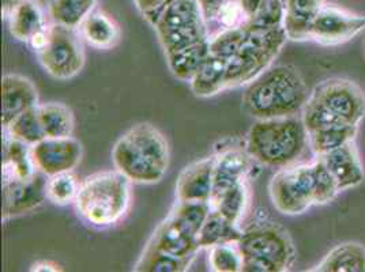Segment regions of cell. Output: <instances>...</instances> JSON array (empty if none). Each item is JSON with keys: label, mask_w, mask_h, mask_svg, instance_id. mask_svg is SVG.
Wrapping results in <instances>:
<instances>
[{"label": "cell", "mask_w": 365, "mask_h": 272, "mask_svg": "<svg viewBox=\"0 0 365 272\" xmlns=\"http://www.w3.org/2000/svg\"><path fill=\"white\" fill-rule=\"evenodd\" d=\"M311 91L302 73L282 64L267 68L248 83L244 93V109L257 120L299 116L303 112Z\"/></svg>", "instance_id": "cell-1"}, {"label": "cell", "mask_w": 365, "mask_h": 272, "mask_svg": "<svg viewBox=\"0 0 365 272\" xmlns=\"http://www.w3.org/2000/svg\"><path fill=\"white\" fill-rule=\"evenodd\" d=\"M112 159L115 167L131 182H158L169 167L167 139L152 124L140 122L119 137Z\"/></svg>", "instance_id": "cell-2"}, {"label": "cell", "mask_w": 365, "mask_h": 272, "mask_svg": "<svg viewBox=\"0 0 365 272\" xmlns=\"http://www.w3.org/2000/svg\"><path fill=\"white\" fill-rule=\"evenodd\" d=\"M365 117V93L346 78H330L311 91L302 112L308 132L334 127L360 125Z\"/></svg>", "instance_id": "cell-3"}, {"label": "cell", "mask_w": 365, "mask_h": 272, "mask_svg": "<svg viewBox=\"0 0 365 272\" xmlns=\"http://www.w3.org/2000/svg\"><path fill=\"white\" fill-rule=\"evenodd\" d=\"M307 147L308 131L299 116L257 120L245 142V150L255 162L278 169L297 164Z\"/></svg>", "instance_id": "cell-4"}, {"label": "cell", "mask_w": 365, "mask_h": 272, "mask_svg": "<svg viewBox=\"0 0 365 272\" xmlns=\"http://www.w3.org/2000/svg\"><path fill=\"white\" fill-rule=\"evenodd\" d=\"M130 184L118 169L91 174L79 184L74 200L76 211L93 226L118 224L130 204Z\"/></svg>", "instance_id": "cell-5"}, {"label": "cell", "mask_w": 365, "mask_h": 272, "mask_svg": "<svg viewBox=\"0 0 365 272\" xmlns=\"http://www.w3.org/2000/svg\"><path fill=\"white\" fill-rule=\"evenodd\" d=\"M237 246L243 257V271L287 272L296 260L289 231L272 221L255 222L247 227Z\"/></svg>", "instance_id": "cell-6"}, {"label": "cell", "mask_w": 365, "mask_h": 272, "mask_svg": "<svg viewBox=\"0 0 365 272\" xmlns=\"http://www.w3.org/2000/svg\"><path fill=\"white\" fill-rule=\"evenodd\" d=\"M288 37L284 26L245 28V37L236 56L227 61V88L251 83L279 55Z\"/></svg>", "instance_id": "cell-7"}, {"label": "cell", "mask_w": 365, "mask_h": 272, "mask_svg": "<svg viewBox=\"0 0 365 272\" xmlns=\"http://www.w3.org/2000/svg\"><path fill=\"white\" fill-rule=\"evenodd\" d=\"M273 206L285 215H300L315 206L312 164L279 169L269 185Z\"/></svg>", "instance_id": "cell-8"}, {"label": "cell", "mask_w": 365, "mask_h": 272, "mask_svg": "<svg viewBox=\"0 0 365 272\" xmlns=\"http://www.w3.org/2000/svg\"><path fill=\"white\" fill-rule=\"evenodd\" d=\"M38 59L46 73L66 80L78 75L85 64V52L76 28L55 23L48 28V40Z\"/></svg>", "instance_id": "cell-9"}, {"label": "cell", "mask_w": 365, "mask_h": 272, "mask_svg": "<svg viewBox=\"0 0 365 272\" xmlns=\"http://www.w3.org/2000/svg\"><path fill=\"white\" fill-rule=\"evenodd\" d=\"M365 31V16L324 4L311 26V40L323 46L345 44Z\"/></svg>", "instance_id": "cell-10"}, {"label": "cell", "mask_w": 365, "mask_h": 272, "mask_svg": "<svg viewBox=\"0 0 365 272\" xmlns=\"http://www.w3.org/2000/svg\"><path fill=\"white\" fill-rule=\"evenodd\" d=\"M83 147L76 137H46L31 146L34 167L48 177L73 172L81 162Z\"/></svg>", "instance_id": "cell-11"}, {"label": "cell", "mask_w": 365, "mask_h": 272, "mask_svg": "<svg viewBox=\"0 0 365 272\" xmlns=\"http://www.w3.org/2000/svg\"><path fill=\"white\" fill-rule=\"evenodd\" d=\"M198 230L170 212L167 219L157 227L149 241L154 248L176 257L195 256L198 251Z\"/></svg>", "instance_id": "cell-12"}, {"label": "cell", "mask_w": 365, "mask_h": 272, "mask_svg": "<svg viewBox=\"0 0 365 272\" xmlns=\"http://www.w3.org/2000/svg\"><path fill=\"white\" fill-rule=\"evenodd\" d=\"M48 176L37 172L28 180L3 184V218L29 212L43 204L46 199Z\"/></svg>", "instance_id": "cell-13"}, {"label": "cell", "mask_w": 365, "mask_h": 272, "mask_svg": "<svg viewBox=\"0 0 365 272\" xmlns=\"http://www.w3.org/2000/svg\"><path fill=\"white\" fill-rule=\"evenodd\" d=\"M38 105V93L28 78L6 74L1 78V125L7 127L21 113Z\"/></svg>", "instance_id": "cell-14"}, {"label": "cell", "mask_w": 365, "mask_h": 272, "mask_svg": "<svg viewBox=\"0 0 365 272\" xmlns=\"http://www.w3.org/2000/svg\"><path fill=\"white\" fill-rule=\"evenodd\" d=\"M319 158L333 174L341 192L356 188L364 182V167L356 140L348 142L334 152L320 155Z\"/></svg>", "instance_id": "cell-15"}, {"label": "cell", "mask_w": 365, "mask_h": 272, "mask_svg": "<svg viewBox=\"0 0 365 272\" xmlns=\"http://www.w3.org/2000/svg\"><path fill=\"white\" fill-rule=\"evenodd\" d=\"M214 162L215 155L197 161L182 170L176 182V197L179 202L210 203Z\"/></svg>", "instance_id": "cell-16"}, {"label": "cell", "mask_w": 365, "mask_h": 272, "mask_svg": "<svg viewBox=\"0 0 365 272\" xmlns=\"http://www.w3.org/2000/svg\"><path fill=\"white\" fill-rule=\"evenodd\" d=\"M251 155L237 147L228 149L215 155L213 170V194L210 202L232 187L245 182L251 170Z\"/></svg>", "instance_id": "cell-17"}, {"label": "cell", "mask_w": 365, "mask_h": 272, "mask_svg": "<svg viewBox=\"0 0 365 272\" xmlns=\"http://www.w3.org/2000/svg\"><path fill=\"white\" fill-rule=\"evenodd\" d=\"M323 6V0H287L282 26L288 40H311L312 22Z\"/></svg>", "instance_id": "cell-18"}, {"label": "cell", "mask_w": 365, "mask_h": 272, "mask_svg": "<svg viewBox=\"0 0 365 272\" xmlns=\"http://www.w3.org/2000/svg\"><path fill=\"white\" fill-rule=\"evenodd\" d=\"M311 271L365 272V246L360 242L338 244Z\"/></svg>", "instance_id": "cell-19"}, {"label": "cell", "mask_w": 365, "mask_h": 272, "mask_svg": "<svg viewBox=\"0 0 365 272\" xmlns=\"http://www.w3.org/2000/svg\"><path fill=\"white\" fill-rule=\"evenodd\" d=\"M38 170L31 158V146L10 137L6 142L3 161V184L31 179Z\"/></svg>", "instance_id": "cell-20"}, {"label": "cell", "mask_w": 365, "mask_h": 272, "mask_svg": "<svg viewBox=\"0 0 365 272\" xmlns=\"http://www.w3.org/2000/svg\"><path fill=\"white\" fill-rule=\"evenodd\" d=\"M205 23L200 6L195 0H175L160 14L154 26L157 31H173Z\"/></svg>", "instance_id": "cell-21"}, {"label": "cell", "mask_w": 365, "mask_h": 272, "mask_svg": "<svg viewBox=\"0 0 365 272\" xmlns=\"http://www.w3.org/2000/svg\"><path fill=\"white\" fill-rule=\"evenodd\" d=\"M191 90L198 97H213L227 89V61L210 55L190 80Z\"/></svg>", "instance_id": "cell-22"}, {"label": "cell", "mask_w": 365, "mask_h": 272, "mask_svg": "<svg viewBox=\"0 0 365 272\" xmlns=\"http://www.w3.org/2000/svg\"><path fill=\"white\" fill-rule=\"evenodd\" d=\"M209 56L210 48L207 40L195 46H187L180 51L168 52V66L172 74L178 79L190 82Z\"/></svg>", "instance_id": "cell-23"}, {"label": "cell", "mask_w": 365, "mask_h": 272, "mask_svg": "<svg viewBox=\"0 0 365 272\" xmlns=\"http://www.w3.org/2000/svg\"><path fill=\"white\" fill-rule=\"evenodd\" d=\"M243 234L237 225L232 224L224 215L212 209L206 221L199 230L197 242L198 248H212L218 244L237 242Z\"/></svg>", "instance_id": "cell-24"}, {"label": "cell", "mask_w": 365, "mask_h": 272, "mask_svg": "<svg viewBox=\"0 0 365 272\" xmlns=\"http://www.w3.org/2000/svg\"><path fill=\"white\" fill-rule=\"evenodd\" d=\"M359 134V125H334L308 132V147L320 157L334 152L348 142L356 140Z\"/></svg>", "instance_id": "cell-25"}, {"label": "cell", "mask_w": 365, "mask_h": 272, "mask_svg": "<svg viewBox=\"0 0 365 272\" xmlns=\"http://www.w3.org/2000/svg\"><path fill=\"white\" fill-rule=\"evenodd\" d=\"M83 38L94 48L109 49L116 46L120 37L118 25L104 14H89L81 23Z\"/></svg>", "instance_id": "cell-26"}, {"label": "cell", "mask_w": 365, "mask_h": 272, "mask_svg": "<svg viewBox=\"0 0 365 272\" xmlns=\"http://www.w3.org/2000/svg\"><path fill=\"white\" fill-rule=\"evenodd\" d=\"M37 113L46 137H68L74 131V115L61 103H46L37 105Z\"/></svg>", "instance_id": "cell-27"}, {"label": "cell", "mask_w": 365, "mask_h": 272, "mask_svg": "<svg viewBox=\"0 0 365 272\" xmlns=\"http://www.w3.org/2000/svg\"><path fill=\"white\" fill-rule=\"evenodd\" d=\"M194 257H176L154 248L150 244L145 248L140 258L138 260L134 271L148 272H182L185 271Z\"/></svg>", "instance_id": "cell-28"}, {"label": "cell", "mask_w": 365, "mask_h": 272, "mask_svg": "<svg viewBox=\"0 0 365 272\" xmlns=\"http://www.w3.org/2000/svg\"><path fill=\"white\" fill-rule=\"evenodd\" d=\"M46 28L44 19L38 9L26 1L16 4L11 11L10 29L11 34L19 41H29L31 36Z\"/></svg>", "instance_id": "cell-29"}, {"label": "cell", "mask_w": 365, "mask_h": 272, "mask_svg": "<svg viewBox=\"0 0 365 272\" xmlns=\"http://www.w3.org/2000/svg\"><path fill=\"white\" fill-rule=\"evenodd\" d=\"M250 202V191L247 187V182L237 184L232 187L220 197H215L210 202V206L214 210L224 215L228 221L235 225H239L244 214L247 211Z\"/></svg>", "instance_id": "cell-30"}, {"label": "cell", "mask_w": 365, "mask_h": 272, "mask_svg": "<svg viewBox=\"0 0 365 272\" xmlns=\"http://www.w3.org/2000/svg\"><path fill=\"white\" fill-rule=\"evenodd\" d=\"M4 130L10 137H14L29 146H34L46 137L40 116L37 113V106L16 116L7 127H4Z\"/></svg>", "instance_id": "cell-31"}, {"label": "cell", "mask_w": 365, "mask_h": 272, "mask_svg": "<svg viewBox=\"0 0 365 272\" xmlns=\"http://www.w3.org/2000/svg\"><path fill=\"white\" fill-rule=\"evenodd\" d=\"M157 33H158L161 46L165 49V53L180 51L187 46H195L199 43L207 41L210 38L206 23L199 25V26H192V28L160 31Z\"/></svg>", "instance_id": "cell-32"}, {"label": "cell", "mask_w": 365, "mask_h": 272, "mask_svg": "<svg viewBox=\"0 0 365 272\" xmlns=\"http://www.w3.org/2000/svg\"><path fill=\"white\" fill-rule=\"evenodd\" d=\"M93 1L94 0H53L51 13L56 23L78 28L91 14Z\"/></svg>", "instance_id": "cell-33"}, {"label": "cell", "mask_w": 365, "mask_h": 272, "mask_svg": "<svg viewBox=\"0 0 365 272\" xmlns=\"http://www.w3.org/2000/svg\"><path fill=\"white\" fill-rule=\"evenodd\" d=\"M311 164H312V173H314L315 206L329 204L341 194L338 184L319 157H317L315 161Z\"/></svg>", "instance_id": "cell-34"}, {"label": "cell", "mask_w": 365, "mask_h": 272, "mask_svg": "<svg viewBox=\"0 0 365 272\" xmlns=\"http://www.w3.org/2000/svg\"><path fill=\"white\" fill-rule=\"evenodd\" d=\"M209 263L213 271H243V257L237 246V242H225L212 246Z\"/></svg>", "instance_id": "cell-35"}, {"label": "cell", "mask_w": 365, "mask_h": 272, "mask_svg": "<svg viewBox=\"0 0 365 272\" xmlns=\"http://www.w3.org/2000/svg\"><path fill=\"white\" fill-rule=\"evenodd\" d=\"M79 184L71 172L55 174L46 180V199L55 204H68L76 200Z\"/></svg>", "instance_id": "cell-36"}, {"label": "cell", "mask_w": 365, "mask_h": 272, "mask_svg": "<svg viewBox=\"0 0 365 272\" xmlns=\"http://www.w3.org/2000/svg\"><path fill=\"white\" fill-rule=\"evenodd\" d=\"M245 37V29H227L209 38L210 55L228 61L240 51Z\"/></svg>", "instance_id": "cell-37"}, {"label": "cell", "mask_w": 365, "mask_h": 272, "mask_svg": "<svg viewBox=\"0 0 365 272\" xmlns=\"http://www.w3.org/2000/svg\"><path fill=\"white\" fill-rule=\"evenodd\" d=\"M285 7L279 0H262L258 11L251 18L247 28H278L284 23Z\"/></svg>", "instance_id": "cell-38"}, {"label": "cell", "mask_w": 365, "mask_h": 272, "mask_svg": "<svg viewBox=\"0 0 365 272\" xmlns=\"http://www.w3.org/2000/svg\"><path fill=\"white\" fill-rule=\"evenodd\" d=\"M215 21L222 28V31L245 29L250 22V16L244 11L243 4L240 0H227L222 4Z\"/></svg>", "instance_id": "cell-39"}, {"label": "cell", "mask_w": 365, "mask_h": 272, "mask_svg": "<svg viewBox=\"0 0 365 272\" xmlns=\"http://www.w3.org/2000/svg\"><path fill=\"white\" fill-rule=\"evenodd\" d=\"M224 3H225V0H199V6H200L205 21L206 22L214 21L218 16Z\"/></svg>", "instance_id": "cell-40"}, {"label": "cell", "mask_w": 365, "mask_h": 272, "mask_svg": "<svg viewBox=\"0 0 365 272\" xmlns=\"http://www.w3.org/2000/svg\"><path fill=\"white\" fill-rule=\"evenodd\" d=\"M165 0H137L139 9L143 10V13H146L148 16H150L154 11H157Z\"/></svg>", "instance_id": "cell-41"}, {"label": "cell", "mask_w": 365, "mask_h": 272, "mask_svg": "<svg viewBox=\"0 0 365 272\" xmlns=\"http://www.w3.org/2000/svg\"><path fill=\"white\" fill-rule=\"evenodd\" d=\"M31 271L46 272V271H61V266H58L53 261L49 260H43V261H37L31 266Z\"/></svg>", "instance_id": "cell-42"}, {"label": "cell", "mask_w": 365, "mask_h": 272, "mask_svg": "<svg viewBox=\"0 0 365 272\" xmlns=\"http://www.w3.org/2000/svg\"><path fill=\"white\" fill-rule=\"evenodd\" d=\"M361 46H363V53H364L365 56V31H363V43H361Z\"/></svg>", "instance_id": "cell-43"}, {"label": "cell", "mask_w": 365, "mask_h": 272, "mask_svg": "<svg viewBox=\"0 0 365 272\" xmlns=\"http://www.w3.org/2000/svg\"><path fill=\"white\" fill-rule=\"evenodd\" d=\"M279 1H281V3H284V4H285V1H287V0H279Z\"/></svg>", "instance_id": "cell-44"}, {"label": "cell", "mask_w": 365, "mask_h": 272, "mask_svg": "<svg viewBox=\"0 0 365 272\" xmlns=\"http://www.w3.org/2000/svg\"><path fill=\"white\" fill-rule=\"evenodd\" d=\"M24 1H26V0H24Z\"/></svg>", "instance_id": "cell-45"}]
</instances>
